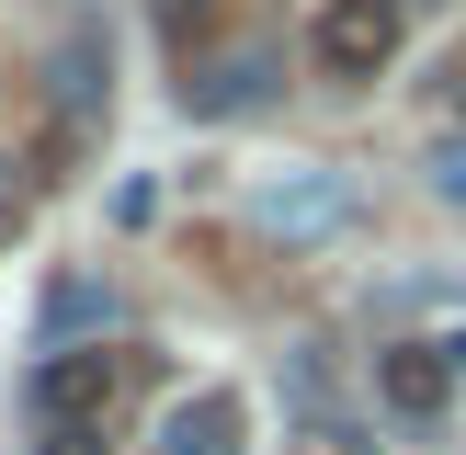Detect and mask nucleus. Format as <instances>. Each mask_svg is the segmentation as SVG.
I'll list each match as a JSON object with an SVG mask.
<instances>
[{
	"label": "nucleus",
	"mask_w": 466,
	"mask_h": 455,
	"mask_svg": "<svg viewBox=\"0 0 466 455\" xmlns=\"http://www.w3.org/2000/svg\"><path fill=\"white\" fill-rule=\"evenodd\" d=\"M239 217L262 228V239H330V228L353 217V182L341 171H285V182H262Z\"/></svg>",
	"instance_id": "4"
},
{
	"label": "nucleus",
	"mask_w": 466,
	"mask_h": 455,
	"mask_svg": "<svg viewBox=\"0 0 466 455\" xmlns=\"http://www.w3.org/2000/svg\"><path fill=\"white\" fill-rule=\"evenodd\" d=\"M148 455H250L239 387H194V399H171V421L148 432Z\"/></svg>",
	"instance_id": "5"
},
{
	"label": "nucleus",
	"mask_w": 466,
	"mask_h": 455,
	"mask_svg": "<svg viewBox=\"0 0 466 455\" xmlns=\"http://www.w3.org/2000/svg\"><path fill=\"white\" fill-rule=\"evenodd\" d=\"M376 387H387V410H399V421H432V410H455V387H466V341H455V330L387 341V353H376Z\"/></svg>",
	"instance_id": "3"
},
{
	"label": "nucleus",
	"mask_w": 466,
	"mask_h": 455,
	"mask_svg": "<svg viewBox=\"0 0 466 455\" xmlns=\"http://www.w3.org/2000/svg\"><path fill=\"white\" fill-rule=\"evenodd\" d=\"M126 376H137V341H57L35 376V410L46 421H103L126 399Z\"/></svg>",
	"instance_id": "2"
},
{
	"label": "nucleus",
	"mask_w": 466,
	"mask_h": 455,
	"mask_svg": "<svg viewBox=\"0 0 466 455\" xmlns=\"http://www.w3.org/2000/svg\"><path fill=\"white\" fill-rule=\"evenodd\" d=\"M159 23H171V35H205V12H217V0H148Z\"/></svg>",
	"instance_id": "9"
},
{
	"label": "nucleus",
	"mask_w": 466,
	"mask_h": 455,
	"mask_svg": "<svg viewBox=\"0 0 466 455\" xmlns=\"http://www.w3.org/2000/svg\"><path fill=\"white\" fill-rule=\"evenodd\" d=\"M262 103H273V57L262 46H239V57H217L205 80H182V114H205V126H217V114H262Z\"/></svg>",
	"instance_id": "6"
},
{
	"label": "nucleus",
	"mask_w": 466,
	"mask_h": 455,
	"mask_svg": "<svg viewBox=\"0 0 466 455\" xmlns=\"http://www.w3.org/2000/svg\"><path fill=\"white\" fill-rule=\"evenodd\" d=\"M46 455H103V421H46Z\"/></svg>",
	"instance_id": "8"
},
{
	"label": "nucleus",
	"mask_w": 466,
	"mask_h": 455,
	"mask_svg": "<svg viewBox=\"0 0 466 455\" xmlns=\"http://www.w3.org/2000/svg\"><path fill=\"white\" fill-rule=\"evenodd\" d=\"M421 171H432V194H455V205H466V126L432 136V159H421Z\"/></svg>",
	"instance_id": "7"
},
{
	"label": "nucleus",
	"mask_w": 466,
	"mask_h": 455,
	"mask_svg": "<svg viewBox=\"0 0 466 455\" xmlns=\"http://www.w3.org/2000/svg\"><path fill=\"white\" fill-rule=\"evenodd\" d=\"M399 35H410L399 0H319L308 57H319V80H330V91H353V80H387V68H399Z\"/></svg>",
	"instance_id": "1"
},
{
	"label": "nucleus",
	"mask_w": 466,
	"mask_h": 455,
	"mask_svg": "<svg viewBox=\"0 0 466 455\" xmlns=\"http://www.w3.org/2000/svg\"><path fill=\"white\" fill-rule=\"evenodd\" d=\"M399 12H410V0H399Z\"/></svg>",
	"instance_id": "10"
}]
</instances>
